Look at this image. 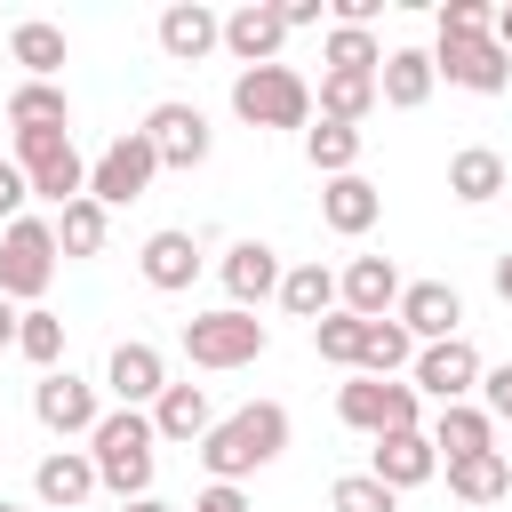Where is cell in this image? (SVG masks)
<instances>
[{
  "label": "cell",
  "instance_id": "1",
  "mask_svg": "<svg viewBox=\"0 0 512 512\" xmlns=\"http://www.w3.org/2000/svg\"><path fill=\"white\" fill-rule=\"evenodd\" d=\"M192 456H200L208 480H248V472H264V464L288 456V408H280V400H248V408L216 416V432H208Z\"/></svg>",
  "mask_w": 512,
  "mask_h": 512
},
{
  "label": "cell",
  "instance_id": "2",
  "mask_svg": "<svg viewBox=\"0 0 512 512\" xmlns=\"http://www.w3.org/2000/svg\"><path fill=\"white\" fill-rule=\"evenodd\" d=\"M88 456H96V480H104L120 504H136V496H152L160 432H152V416H144V408H104V424L88 432Z\"/></svg>",
  "mask_w": 512,
  "mask_h": 512
},
{
  "label": "cell",
  "instance_id": "3",
  "mask_svg": "<svg viewBox=\"0 0 512 512\" xmlns=\"http://www.w3.org/2000/svg\"><path fill=\"white\" fill-rule=\"evenodd\" d=\"M264 352H272V328H264L256 312H240V304H216V312H192V320H184V360L208 368V376L256 368Z\"/></svg>",
  "mask_w": 512,
  "mask_h": 512
},
{
  "label": "cell",
  "instance_id": "4",
  "mask_svg": "<svg viewBox=\"0 0 512 512\" xmlns=\"http://www.w3.org/2000/svg\"><path fill=\"white\" fill-rule=\"evenodd\" d=\"M56 264H64V248H56V216H16V224H0V296L8 304H40L48 296V280H56Z\"/></svg>",
  "mask_w": 512,
  "mask_h": 512
},
{
  "label": "cell",
  "instance_id": "5",
  "mask_svg": "<svg viewBox=\"0 0 512 512\" xmlns=\"http://www.w3.org/2000/svg\"><path fill=\"white\" fill-rule=\"evenodd\" d=\"M232 120H248V128H312V80L296 64L232 72Z\"/></svg>",
  "mask_w": 512,
  "mask_h": 512
},
{
  "label": "cell",
  "instance_id": "6",
  "mask_svg": "<svg viewBox=\"0 0 512 512\" xmlns=\"http://www.w3.org/2000/svg\"><path fill=\"white\" fill-rule=\"evenodd\" d=\"M336 416H344L352 432H368V440H384V432H424V392L400 384V376H352V384H336Z\"/></svg>",
  "mask_w": 512,
  "mask_h": 512
},
{
  "label": "cell",
  "instance_id": "7",
  "mask_svg": "<svg viewBox=\"0 0 512 512\" xmlns=\"http://www.w3.org/2000/svg\"><path fill=\"white\" fill-rule=\"evenodd\" d=\"M152 176H160V152H152V136L144 128H120L96 160H88V200H104V208H128V200H144L152 192Z\"/></svg>",
  "mask_w": 512,
  "mask_h": 512
},
{
  "label": "cell",
  "instance_id": "8",
  "mask_svg": "<svg viewBox=\"0 0 512 512\" xmlns=\"http://www.w3.org/2000/svg\"><path fill=\"white\" fill-rule=\"evenodd\" d=\"M16 168H24L32 200H56V208L88 200V160H80L72 128H64V136H16Z\"/></svg>",
  "mask_w": 512,
  "mask_h": 512
},
{
  "label": "cell",
  "instance_id": "9",
  "mask_svg": "<svg viewBox=\"0 0 512 512\" xmlns=\"http://www.w3.org/2000/svg\"><path fill=\"white\" fill-rule=\"evenodd\" d=\"M480 376H488V360L472 352V336H448V344H416V368H408V384H416L432 408L480 400Z\"/></svg>",
  "mask_w": 512,
  "mask_h": 512
},
{
  "label": "cell",
  "instance_id": "10",
  "mask_svg": "<svg viewBox=\"0 0 512 512\" xmlns=\"http://www.w3.org/2000/svg\"><path fill=\"white\" fill-rule=\"evenodd\" d=\"M32 416H40V432H56V440H88V432L104 424V384H88V376H72V368H48V376L32 384Z\"/></svg>",
  "mask_w": 512,
  "mask_h": 512
},
{
  "label": "cell",
  "instance_id": "11",
  "mask_svg": "<svg viewBox=\"0 0 512 512\" xmlns=\"http://www.w3.org/2000/svg\"><path fill=\"white\" fill-rule=\"evenodd\" d=\"M432 64H440L448 88H472V96H504L512 88V48L496 32H480V40H432Z\"/></svg>",
  "mask_w": 512,
  "mask_h": 512
},
{
  "label": "cell",
  "instance_id": "12",
  "mask_svg": "<svg viewBox=\"0 0 512 512\" xmlns=\"http://www.w3.org/2000/svg\"><path fill=\"white\" fill-rule=\"evenodd\" d=\"M144 136H152L160 168H200V160L216 152V128H208V112H200V104H184V96H160V104L144 112Z\"/></svg>",
  "mask_w": 512,
  "mask_h": 512
},
{
  "label": "cell",
  "instance_id": "13",
  "mask_svg": "<svg viewBox=\"0 0 512 512\" xmlns=\"http://www.w3.org/2000/svg\"><path fill=\"white\" fill-rule=\"evenodd\" d=\"M104 392H112V408H152V400L168 392V360H160V344L120 336L112 360H104Z\"/></svg>",
  "mask_w": 512,
  "mask_h": 512
},
{
  "label": "cell",
  "instance_id": "14",
  "mask_svg": "<svg viewBox=\"0 0 512 512\" xmlns=\"http://www.w3.org/2000/svg\"><path fill=\"white\" fill-rule=\"evenodd\" d=\"M216 280H224V296H232L240 312H256L264 296H280L288 264H280V248H272V240H232V248H224V264H216Z\"/></svg>",
  "mask_w": 512,
  "mask_h": 512
},
{
  "label": "cell",
  "instance_id": "15",
  "mask_svg": "<svg viewBox=\"0 0 512 512\" xmlns=\"http://www.w3.org/2000/svg\"><path fill=\"white\" fill-rule=\"evenodd\" d=\"M280 48H288V16H280V8H264V0H240V8L224 16V56H232L240 72H256V64H280Z\"/></svg>",
  "mask_w": 512,
  "mask_h": 512
},
{
  "label": "cell",
  "instance_id": "16",
  "mask_svg": "<svg viewBox=\"0 0 512 512\" xmlns=\"http://www.w3.org/2000/svg\"><path fill=\"white\" fill-rule=\"evenodd\" d=\"M400 288H408V280H400L392 256H352V264L336 272V304L360 312V320H392V312H400Z\"/></svg>",
  "mask_w": 512,
  "mask_h": 512
},
{
  "label": "cell",
  "instance_id": "17",
  "mask_svg": "<svg viewBox=\"0 0 512 512\" xmlns=\"http://www.w3.org/2000/svg\"><path fill=\"white\" fill-rule=\"evenodd\" d=\"M392 320H400L416 344H448V336H464V296H456L448 280H408Z\"/></svg>",
  "mask_w": 512,
  "mask_h": 512
},
{
  "label": "cell",
  "instance_id": "18",
  "mask_svg": "<svg viewBox=\"0 0 512 512\" xmlns=\"http://www.w3.org/2000/svg\"><path fill=\"white\" fill-rule=\"evenodd\" d=\"M136 272H144V288H160V296H184V288L200 280V240H192L184 224H160V232L136 248Z\"/></svg>",
  "mask_w": 512,
  "mask_h": 512
},
{
  "label": "cell",
  "instance_id": "19",
  "mask_svg": "<svg viewBox=\"0 0 512 512\" xmlns=\"http://www.w3.org/2000/svg\"><path fill=\"white\" fill-rule=\"evenodd\" d=\"M368 472H376L392 496H408V488L440 480V448H432V432H384V440L368 448Z\"/></svg>",
  "mask_w": 512,
  "mask_h": 512
},
{
  "label": "cell",
  "instance_id": "20",
  "mask_svg": "<svg viewBox=\"0 0 512 512\" xmlns=\"http://www.w3.org/2000/svg\"><path fill=\"white\" fill-rule=\"evenodd\" d=\"M96 488H104V480H96V456H88V448H48V456L32 464V496H40L48 512H80Z\"/></svg>",
  "mask_w": 512,
  "mask_h": 512
},
{
  "label": "cell",
  "instance_id": "21",
  "mask_svg": "<svg viewBox=\"0 0 512 512\" xmlns=\"http://www.w3.org/2000/svg\"><path fill=\"white\" fill-rule=\"evenodd\" d=\"M216 48H224V16H216V8H200V0L160 8V56H168V64H200V56H216Z\"/></svg>",
  "mask_w": 512,
  "mask_h": 512
},
{
  "label": "cell",
  "instance_id": "22",
  "mask_svg": "<svg viewBox=\"0 0 512 512\" xmlns=\"http://www.w3.org/2000/svg\"><path fill=\"white\" fill-rule=\"evenodd\" d=\"M144 416H152V432H160L168 448H200V440L216 432V408H208V384H168V392H160V400H152Z\"/></svg>",
  "mask_w": 512,
  "mask_h": 512
},
{
  "label": "cell",
  "instance_id": "23",
  "mask_svg": "<svg viewBox=\"0 0 512 512\" xmlns=\"http://www.w3.org/2000/svg\"><path fill=\"white\" fill-rule=\"evenodd\" d=\"M432 448H440V464H464V456H488L496 448V416L480 408V400H456V408H432Z\"/></svg>",
  "mask_w": 512,
  "mask_h": 512
},
{
  "label": "cell",
  "instance_id": "24",
  "mask_svg": "<svg viewBox=\"0 0 512 512\" xmlns=\"http://www.w3.org/2000/svg\"><path fill=\"white\" fill-rule=\"evenodd\" d=\"M448 192H456L464 208H488V200H504V192H512V168H504V152H496V144H464V152H448Z\"/></svg>",
  "mask_w": 512,
  "mask_h": 512
},
{
  "label": "cell",
  "instance_id": "25",
  "mask_svg": "<svg viewBox=\"0 0 512 512\" xmlns=\"http://www.w3.org/2000/svg\"><path fill=\"white\" fill-rule=\"evenodd\" d=\"M376 216H384V192H376L368 176H328V184H320V224H328V232L360 240V232H376Z\"/></svg>",
  "mask_w": 512,
  "mask_h": 512
},
{
  "label": "cell",
  "instance_id": "26",
  "mask_svg": "<svg viewBox=\"0 0 512 512\" xmlns=\"http://www.w3.org/2000/svg\"><path fill=\"white\" fill-rule=\"evenodd\" d=\"M432 88H440V64H432V48H384L376 96H384L392 112H416V104H424Z\"/></svg>",
  "mask_w": 512,
  "mask_h": 512
},
{
  "label": "cell",
  "instance_id": "27",
  "mask_svg": "<svg viewBox=\"0 0 512 512\" xmlns=\"http://www.w3.org/2000/svg\"><path fill=\"white\" fill-rule=\"evenodd\" d=\"M8 128H16V136H64V128H72V96H64V80H16V96H8Z\"/></svg>",
  "mask_w": 512,
  "mask_h": 512
},
{
  "label": "cell",
  "instance_id": "28",
  "mask_svg": "<svg viewBox=\"0 0 512 512\" xmlns=\"http://www.w3.org/2000/svg\"><path fill=\"white\" fill-rule=\"evenodd\" d=\"M8 56L24 64V80H56V72H64V56H72V40H64V24L24 16V24L8 32Z\"/></svg>",
  "mask_w": 512,
  "mask_h": 512
},
{
  "label": "cell",
  "instance_id": "29",
  "mask_svg": "<svg viewBox=\"0 0 512 512\" xmlns=\"http://www.w3.org/2000/svg\"><path fill=\"white\" fill-rule=\"evenodd\" d=\"M312 104H320V120H344V128H360V120H368L384 96H376V72H320Z\"/></svg>",
  "mask_w": 512,
  "mask_h": 512
},
{
  "label": "cell",
  "instance_id": "30",
  "mask_svg": "<svg viewBox=\"0 0 512 512\" xmlns=\"http://www.w3.org/2000/svg\"><path fill=\"white\" fill-rule=\"evenodd\" d=\"M448 496H456V504H504V496H512V456L488 448V456L448 464Z\"/></svg>",
  "mask_w": 512,
  "mask_h": 512
},
{
  "label": "cell",
  "instance_id": "31",
  "mask_svg": "<svg viewBox=\"0 0 512 512\" xmlns=\"http://www.w3.org/2000/svg\"><path fill=\"white\" fill-rule=\"evenodd\" d=\"M280 312H288V320H328V312H336V272H328L320 256H312V264H288Z\"/></svg>",
  "mask_w": 512,
  "mask_h": 512
},
{
  "label": "cell",
  "instance_id": "32",
  "mask_svg": "<svg viewBox=\"0 0 512 512\" xmlns=\"http://www.w3.org/2000/svg\"><path fill=\"white\" fill-rule=\"evenodd\" d=\"M360 128H344V120H320V128H304V160L320 168V176H360Z\"/></svg>",
  "mask_w": 512,
  "mask_h": 512
},
{
  "label": "cell",
  "instance_id": "33",
  "mask_svg": "<svg viewBox=\"0 0 512 512\" xmlns=\"http://www.w3.org/2000/svg\"><path fill=\"white\" fill-rule=\"evenodd\" d=\"M104 240H112V208H104V200L56 208V248H64V256H104Z\"/></svg>",
  "mask_w": 512,
  "mask_h": 512
},
{
  "label": "cell",
  "instance_id": "34",
  "mask_svg": "<svg viewBox=\"0 0 512 512\" xmlns=\"http://www.w3.org/2000/svg\"><path fill=\"white\" fill-rule=\"evenodd\" d=\"M400 368H416V336H408L400 320H368L360 368H352V376H400Z\"/></svg>",
  "mask_w": 512,
  "mask_h": 512
},
{
  "label": "cell",
  "instance_id": "35",
  "mask_svg": "<svg viewBox=\"0 0 512 512\" xmlns=\"http://www.w3.org/2000/svg\"><path fill=\"white\" fill-rule=\"evenodd\" d=\"M320 56H328V72H384V40L360 32V24H328L320 32Z\"/></svg>",
  "mask_w": 512,
  "mask_h": 512
},
{
  "label": "cell",
  "instance_id": "36",
  "mask_svg": "<svg viewBox=\"0 0 512 512\" xmlns=\"http://www.w3.org/2000/svg\"><path fill=\"white\" fill-rule=\"evenodd\" d=\"M360 336H368V320L360 312H328V320H312V352L328 360V368H360Z\"/></svg>",
  "mask_w": 512,
  "mask_h": 512
},
{
  "label": "cell",
  "instance_id": "37",
  "mask_svg": "<svg viewBox=\"0 0 512 512\" xmlns=\"http://www.w3.org/2000/svg\"><path fill=\"white\" fill-rule=\"evenodd\" d=\"M16 352H24V360L48 376V368L64 360V320H56L48 304H32V312H24V328H16Z\"/></svg>",
  "mask_w": 512,
  "mask_h": 512
},
{
  "label": "cell",
  "instance_id": "38",
  "mask_svg": "<svg viewBox=\"0 0 512 512\" xmlns=\"http://www.w3.org/2000/svg\"><path fill=\"white\" fill-rule=\"evenodd\" d=\"M328 504H336V512H392L400 496H392V488H384L376 472H344V480L328 488Z\"/></svg>",
  "mask_w": 512,
  "mask_h": 512
},
{
  "label": "cell",
  "instance_id": "39",
  "mask_svg": "<svg viewBox=\"0 0 512 512\" xmlns=\"http://www.w3.org/2000/svg\"><path fill=\"white\" fill-rule=\"evenodd\" d=\"M432 32L440 40H480V32H496V0H448Z\"/></svg>",
  "mask_w": 512,
  "mask_h": 512
},
{
  "label": "cell",
  "instance_id": "40",
  "mask_svg": "<svg viewBox=\"0 0 512 512\" xmlns=\"http://www.w3.org/2000/svg\"><path fill=\"white\" fill-rule=\"evenodd\" d=\"M480 408H488L496 424H512V360H496V368L480 376Z\"/></svg>",
  "mask_w": 512,
  "mask_h": 512
},
{
  "label": "cell",
  "instance_id": "41",
  "mask_svg": "<svg viewBox=\"0 0 512 512\" xmlns=\"http://www.w3.org/2000/svg\"><path fill=\"white\" fill-rule=\"evenodd\" d=\"M184 512H256V504H248V488H240V480H208Z\"/></svg>",
  "mask_w": 512,
  "mask_h": 512
},
{
  "label": "cell",
  "instance_id": "42",
  "mask_svg": "<svg viewBox=\"0 0 512 512\" xmlns=\"http://www.w3.org/2000/svg\"><path fill=\"white\" fill-rule=\"evenodd\" d=\"M24 200H32L24 168H16V160H0V224H16V216H24Z\"/></svg>",
  "mask_w": 512,
  "mask_h": 512
},
{
  "label": "cell",
  "instance_id": "43",
  "mask_svg": "<svg viewBox=\"0 0 512 512\" xmlns=\"http://www.w3.org/2000/svg\"><path fill=\"white\" fill-rule=\"evenodd\" d=\"M280 16H288V32H320L328 24V0H288Z\"/></svg>",
  "mask_w": 512,
  "mask_h": 512
},
{
  "label": "cell",
  "instance_id": "44",
  "mask_svg": "<svg viewBox=\"0 0 512 512\" xmlns=\"http://www.w3.org/2000/svg\"><path fill=\"white\" fill-rule=\"evenodd\" d=\"M16 328H24V304L0 296V352H16Z\"/></svg>",
  "mask_w": 512,
  "mask_h": 512
},
{
  "label": "cell",
  "instance_id": "45",
  "mask_svg": "<svg viewBox=\"0 0 512 512\" xmlns=\"http://www.w3.org/2000/svg\"><path fill=\"white\" fill-rule=\"evenodd\" d=\"M496 296H504V304H512V248H504V256H496Z\"/></svg>",
  "mask_w": 512,
  "mask_h": 512
},
{
  "label": "cell",
  "instance_id": "46",
  "mask_svg": "<svg viewBox=\"0 0 512 512\" xmlns=\"http://www.w3.org/2000/svg\"><path fill=\"white\" fill-rule=\"evenodd\" d=\"M120 512H184V504H160V496H136V504H120Z\"/></svg>",
  "mask_w": 512,
  "mask_h": 512
},
{
  "label": "cell",
  "instance_id": "47",
  "mask_svg": "<svg viewBox=\"0 0 512 512\" xmlns=\"http://www.w3.org/2000/svg\"><path fill=\"white\" fill-rule=\"evenodd\" d=\"M496 40H504V48H512V0H504V8H496Z\"/></svg>",
  "mask_w": 512,
  "mask_h": 512
},
{
  "label": "cell",
  "instance_id": "48",
  "mask_svg": "<svg viewBox=\"0 0 512 512\" xmlns=\"http://www.w3.org/2000/svg\"><path fill=\"white\" fill-rule=\"evenodd\" d=\"M0 512H24V504H8V496H0Z\"/></svg>",
  "mask_w": 512,
  "mask_h": 512
}]
</instances>
